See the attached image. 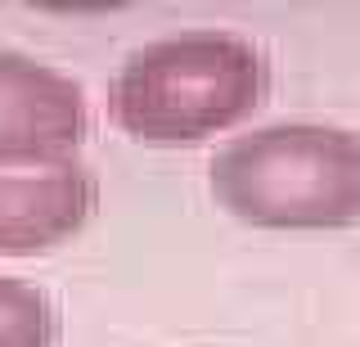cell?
Instances as JSON below:
<instances>
[{
  "instance_id": "6da1fadb",
  "label": "cell",
  "mask_w": 360,
  "mask_h": 347,
  "mask_svg": "<svg viewBox=\"0 0 360 347\" xmlns=\"http://www.w3.org/2000/svg\"><path fill=\"white\" fill-rule=\"evenodd\" d=\"M270 95V59L234 32H176L131 50L108 82V118L153 149L202 144L248 122Z\"/></svg>"
},
{
  "instance_id": "7a4b0ae2",
  "label": "cell",
  "mask_w": 360,
  "mask_h": 347,
  "mask_svg": "<svg viewBox=\"0 0 360 347\" xmlns=\"http://www.w3.org/2000/svg\"><path fill=\"white\" fill-rule=\"evenodd\" d=\"M207 189L257 230H342L360 221V136L329 122H270L225 140Z\"/></svg>"
},
{
  "instance_id": "3957f363",
  "label": "cell",
  "mask_w": 360,
  "mask_h": 347,
  "mask_svg": "<svg viewBox=\"0 0 360 347\" xmlns=\"http://www.w3.org/2000/svg\"><path fill=\"white\" fill-rule=\"evenodd\" d=\"M99 208V181L77 158L0 163V257L63 248Z\"/></svg>"
},
{
  "instance_id": "277c9868",
  "label": "cell",
  "mask_w": 360,
  "mask_h": 347,
  "mask_svg": "<svg viewBox=\"0 0 360 347\" xmlns=\"http://www.w3.org/2000/svg\"><path fill=\"white\" fill-rule=\"evenodd\" d=\"M90 113L72 77L0 46V163L72 158Z\"/></svg>"
},
{
  "instance_id": "5b68a950",
  "label": "cell",
  "mask_w": 360,
  "mask_h": 347,
  "mask_svg": "<svg viewBox=\"0 0 360 347\" xmlns=\"http://www.w3.org/2000/svg\"><path fill=\"white\" fill-rule=\"evenodd\" d=\"M63 320L45 289L0 275V347H59Z\"/></svg>"
}]
</instances>
